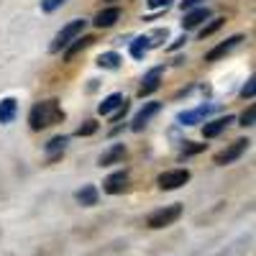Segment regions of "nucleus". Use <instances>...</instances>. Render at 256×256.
I'll return each instance as SVG.
<instances>
[{
    "mask_svg": "<svg viewBox=\"0 0 256 256\" xmlns=\"http://www.w3.org/2000/svg\"><path fill=\"white\" fill-rule=\"evenodd\" d=\"M64 118H67V113L62 110V105L59 100H41L36 102L31 113H28V126H31V131H46V128L62 123Z\"/></svg>",
    "mask_w": 256,
    "mask_h": 256,
    "instance_id": "nucleus-1",
    "label": "nucleus"
},
{
    "mask_svg": "<svg viewBox=\"0 0 256 256\" xmlns=\"http://www.w3.org/2000/svg\"><path fill=\"white\" fill-rule=\"evenodd\" d=\"M182 202H172V205H164L154 212H148L146 216V228H152V230H162V228H169V226H174L180 218H182Z\"/></svg>",
    "mask_w": 256,
    "mask_h": 256,
    "instance_id": "nucleus-2",
    "label": "nucleus"
},
{
    "mask_svg": "<svg viewBox=\"0 0 256 256\" xmlns=\"http://www.w3.org/2000/svg\"><path fill=\"white\" fill-rule=\"evenodd\" d=\"M84 26H88V20H84V18H77V20H72V24H67V26H64V28L54 36L49 52H52V54H59L62 49H67V46L72 44V41L84 31Z\"/></svg>",
    "mask_w": 256,
    "mask_h": 256,
    "instance_id": "nucleus-3",
    "label": "nucleus"
},
{
    "mask_svg": "<svg viewBox=\"0 0 256 256\" xmlns=\"http://www.w3.org/2000/svg\"><path fill=\"white\" fill-rule=\"evenodd\" d=\"M190 169H166V172H162L159 177H156V184H159V190H164V192H172V190H180V187H184L187 182H190Z\"/></svg>",
    "mask_w": 256,
    "mask_h": 256,
    "instance_id": "nucleus-4",
    "label": "nucleus"
},
{
    "mask_svg": "<svg viewBox=\"0 0 256 256\" xmlns=\"http://www.w3.org/2000/svg\"><path fill=\"white\" fill-rule=\"evenodd\" d=\"M248 138H238V141H233L230 146H226L223 148V152H218L216 154V159H212V162H216L218 166H226V164H233V162H238L241 156H244V152H246V148H248Z\"/></svg>",
    "mask_w": 256,
    "mask_h": 256,
    "instance_id": "nucleus-5",
    "label": "nucleus"
},
{
    "mask_svg": "<svg viewBox=\"0 0 256 256\" xmlns=\"http://www.w3.org/2000/svg\"><path fill=\"white\" fill-rule=\"evenodd\" d=\"M126 190H128V172L126 169L108 174L102 182V192H108V195H123Z\"/></svg>",
    "mask_w": 256,
    "mask_h": 256,
    "instance_id": "nucleus-6",
    "label": "nucleus"
},
{
    "mask_svg": "<svg viewBox=\"0 0 256 256\" xmlns=\"http://www.w3.org/2000/svg\"><path fill=\"white\" fill-rule=\"evenodd\" d=\"M162 77H164V67H154V70H148L146 77L141 80V88H138V98H148L152 92L159 90V84H162Z\"/></svg>",
    "mask_w": 256,
    "mask_h": 256,
    "instance_id": "nucleus-7",
    "label": "nucleus"
},
{
    "mask_svg": "<svg viewBox=\"0 0 256 256\" xmlns=\"http://www.w3.org/2000/svg\"><path fill=\"white\" fill-rule=\"evenodd\" d=\"M208 18H210V8H208V6H198V8H192V10H184L182 28H184V31H192V28L202 26Z\"/></svg>",
    "mask_w": 256,
    "mask_h": 256,
    "instance_id": "nucleus-8",
    "label": "nucleus"
},
{
    "mask_svg": "<svg viewBox=\"0 0 256 256\" xmlns=\"http://www.w3.org/2000/svg\"><path fill=\"white\" fill-rule=\"evenodd\" d=\"M128 156V148L123 144H113L110 148H105L98 159V166H113V164H123Z\"/></svg>",
    "mask_w": 256,
    "mask_h": 256,
    "instance_id": "nucleus-9",
    "label": "nucleus"
},
{
    "mask_svg": "<svg viewBox=\"0 0 256 256\" xmlns=\"http://www.w3.org/2000/svg\"><path fill=\"white\" fill-rule=\"evenodd\" d=\"M244 41V36L241 34H236V36H230V38H226L223 44H218L216 49H210L208 54H205V62H218V59H223V56H228L233 49H236L238 44Z\"/></svg>",
    "mask_w": 256,
    "mask_h": 256,
    "instance_id": "nucleus-10",
    "label": "nucleus"
},
{
    "mask_svg": "<svg viewBox=\"0 0 256 256\" xmlns=\"http://www.w3.org/2000/svg\"><path fill=\"white\" fill-rule=\"evenodd\" d=\"M159 110H162V105H159V102H146L144 108H141V110H138V113L134 116L131 131H136V134H138V131H144V128H146V123L152 120V118H154V116H156Z\"/></svg>",
    "mask_w": 256,
    "mask_h": 256,
    "instance_id": "nucleus-11",
    "label": "nucleus"
},
{
    "mask_svg": "<svg viewBox=\"0 0 256 256\" xmlns=\"http://www.w3.org/2000/svg\"><path fill=\"white\" fill-rule=\"evenodd\" d=\"M95 41H98L95 36H77V38L72 41V44L67 46V54H64V62H74V59H77L82 52H88V49L95 44Z\"/></svg>",
    "mask_w": 256,
    "mask_h": 256,
    "instance_id": "nucleus-12",
    "label": "nucleus"
},
{
    "mask_svg": "<svg viewBox=\"0 0 256 256\" xmlns=\"http://www.w3.org/2000/svg\"><path fill=\"white\" fill-rule=\"evenodd\" d=\"M118 18H120V8H118V6H110V8L100 10V13L95 16L92 24H95V28H100V31H102V28H113Z\"/></svg>",
    "mask_w": 256,
    "mask_h": 256,
    "instance_id": "nucleus-13",
    "label": "nucleus"
},
{
    "mask_svg": "<svg viewBox=\"0 0 256 256\" xmlns=\"http://www.w3.org/2000/svg\"><path fill=\"white\" fill-rule=\"evenodd\" d=\"M67 144H70V136H54L44 148H46V156H49V164H54V162H59L62 159V154L67 152Z\"/></svg>",
    "mask_w": 256,
    "mask_h": 256,
    "instance_id": "nucleus-14",
    "label": "nucleus"
},
{
    "mask_svg": "<svg viewBox=\"0 0 256 256\" xmlns=\"http://www.w3.org/2000/svg\"><path fill=\"white\" fill-rule=\"evenodd\" d=\"M74 200H77V205H82V208H95L98 200H100L98 187H95V184H84V187H80V190L74 192Z\"/></svg>",
    "mask_w": 256,
    "mask_h": 256,
    "instance_id": "nucleus-15",
    "label": "nucleus"
},
{
    "mask_svg": "<svg viewBox=\"0 0 256 256\" xmlns=\"http://www.w3.org/2000/svg\"><path fill=\"white\" fill-rule=\"evenodd\" d=\"M233 120H236L233 116H226V118H216V120H208V123L202 126V136H205V138H216V136H220V134L226 131V128H228V126H230Z\"/></svg>",
    "mask_w": 256,
    "mask_h": 256,
    "instance_id": "nucleus-16",
    "label": "nucleus"
},
{
    "mask_svg": "<svg viewBox=\"0 0 256 256\" xmlns=\"http://www.w3.org/2000/svg\"><path fill=\"white\" fill-rule=\"evenodd\" d=\"M210 113H212V105H200V108H195V110L182 113V116H180V120H182L184 126H195V123H200L202 118H208Z\"/></svg>",
    "mask_w": 256,
    "mask_h": 256,
    "instance_id": "nucleus-17",
    "label": "nucleus"
},
{
    "mask_svg": "<svg viewBox=\"0 0 256 256\" xmlns=\"http://www.w3.org/2000/svg\"><path fill=\"white\" fill-rule=\"evenodd\" d=\"M123 100H126V98H123L120 92H113V95H108V98H105V100L98 105V113H100V116H110L113 110H118L120 105H123Z\"/></svg>",
    "mask_w": 256,
    "mask_h": 256,
    "instance_id": "nucleus-18",
    "label": "nucleus"
},
{
    "mask_svg": "<svg viewBox=\"0 0 256 256\" xmlns=\"http://www.w3.org/2000/svg\"><path fill=\"white\" fill-rule=\"evenodd\" d=\"M16 113H18V102L13 98H3V100H0V123H13Z\"/></svg>",
    "mask_w": 256,
    "mask_h": 256,
    "instance_id": "nucleus-19",
    "label": "nucleus"
},
{
    "mask_svg": "<svg viewBox=\"0 0 256 256\" xmlns=\"http://www.w3.org/2000/svg\"><path fill=\"white\" fill-rule=\"evenodd\" d=\"M95 64H98L100 70H118V67H120V54H116V52H105V54L98 56Z\"/></svg>",
    "mask_w": 256,
    "mask_h": 256,
    "instance_id": "nucleus-20",
    "label": "nucleus"
},
{
    "mask_svg": "<svg viewBox=\"0 0 256 256\" xmlns=\"http://www.w3.org/2000/svg\"><path fill=\"white\" fill-rule=\"evenodd\" d=\"M152 49V44H148V36H138L134 38V44H131V56L134 59H144V54Z\"/></svg>",
    "mask_w": 256,
    "mask_h": 256,
    "instance_id": "nucleus-21",
    "label": "nucleus"
},
{
    "mask_svg": "<svg viewBox=\"0 0 256 256\" xmlns=\"http://www.w3.org/2000/svg\"><path fill=\"white\" fill-rule=\"evenodd\" d=\"M223 24H226V18H212L208 26H202V28H200V38H208V36H212V34H216V31H218Z\"/></svg>",
    "mask_w": 256,
    "mask_h": 256,
    "instance_id": "nucleus-22",
    "label": "nucleus"
},
{
    "mask_svg": "<svg viewBox=\"0 0 256 256\" xmlns=\"http://www.w3.org/2000/svg\"><path fill=\"white\" fill-rule=\"evenodd\" d=\"M98 131V120H84L80 128H77V136H92Z\"/></svg>",
    "mask_w": 256,
    "mask_h": 256,
    "instance_id": "nucleus-23",
    "label": "nucleus"
},
{
    "mask_svg": "<svg viewBox=\"0 0 256 256\" xmlns=\"http://www.w3.org/2000/svg\"><path fill=\"white\" fill-rule=\"evenodd\" d=\"M64 3H67V0H41V10H44V13H54Z\"/></svg>",
    "mask_w": 256,
    "mask_h": 256,
    "instance_id": "nucleus-24",
    "label": "nucleus"
},
{
    "mask_svg": "<svg viewBox=\"0 0 256 256\" xmlns=\"http://www.w3.org/2000/svg\"><path fill=\"white\" fill-rule=\"evenodd\" d=\"M205 148V144H192V141H187V146L182 148V156H192V154H200Z\"/></svg>",
    "mask_w": 256,
    "mask_h": 256,
    "instance_id": "nucleus-25",
    "label": "nucleus"
},
{
    "mask_svg": "<svg viewBox=\"0 0 256 256\" xmlns=\"http://www.w3.org/2000/svg\"><path fill=\"white\" fill-rule=\"evenodd\" d=\"M254 116H256V110H254V105H251V108H246V110L241 113V118H238V120H241V126H244V128L254 126Z\"/></svg>",
    "mask_w": 256,
    "mask_h": 256,
    "instance_id": "nucleus-26",
    "label": "nucleus"
},
{
    "mask_svg": "<svg viewBox=\"0 0 256 256\" xmlns=\"http://www.w3.org/2000/svg\"><path fill=\"white\" fill-rule=\"evenodd\" d=\"M162 38H166V28H156L154 34H148V44H152V46H159Z\"/></svg>",
    "mask_w": 256,
    "mask_h": 256,
    "instance_id": "nucleus-27",
    "label": "nucleus"
},
{
    "mask_svg": "<svg viewBox=\"0 0 256 256\" xmlns=\"http://www.w3.org/2000/svg\"><path fill=\"white\" fill-rule=\"evenodd\" d=\"M146 3H148V8H152V10H164V8L172 6V0H146Z\"/></svg>",
    "mask_w": 256,
    "mask_h": 256,
    "instance_id": "nucleus-28",
    "label": "nucleus"
},
{
    "mask_svg": "<svg viewBox=\"0 0 256 256\" xmlns=\"http://www.w3.org/2000/svg\"><path fill=\"white\" fill-rule=\"evenodd\" d=\"M254 82H256V80L251 77V80L244 84V90H241V98H244V100H246V98H254V92H256V84H254Z\"/></svg>",
    "mask_w": 256,
    "mask_h": 256,
    "instance_id": "nucleus-29",
    "label": "nucleus"
},
{
    "mask_svg": "<svg viewBox=\"0 0 256 256\" xmlns=\"http://www.w3.org/2000/svg\"><path fill=\"white\" fill-rule=\"evenodd\" d=\"M126 113H128V100H123V105H120V108H118L116 113H110V120H113V123H118V120H120Z\"/></svg>",
    "mask_w": 256,
    "mask_h": 256,
    "instance_id": "nucleus-30",
    "label": "nucleus"
},
{
    "mask_svg": "<svg viewBox=\"0 0 256 256\" xmlns=\"http://www.w3.org/2000/svg\"><path fill=\"white\" fill-rule=\"evenodd\" d=\"M198 6H202V0H182V3H180L182 10H192V8H198Z\"/></svg>",
    "mask_w": 256,
    "mask_h": 256,
    "instance_id": "nucleus-31",
    "label": "nucleus"
},
{
    "mask_svg": "<svg viewBox=\"0 0 256 256\" xmlns=\"http://www.w3.org/2000/svg\"><path fill=\"white\" fill-rule=\"evenodd\" d=\"M184 41H187V36H180V38L174 41V44H172V46H169V52H174V49H180V46L184 44Z\"/></svg>",
    "mask_w": 256,
    "mask_h": 256,
    "instance_id": "nucleus-32",
    "label": "nucleus"
}]
</instances>
